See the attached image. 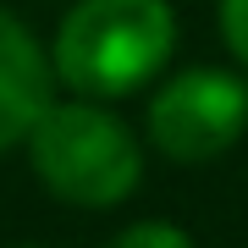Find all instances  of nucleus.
<instances>
[{
	"label": "nucleus",
	"instance_id": "7ed1b4c3",
	"mask_svg": "<svg viewBox=\"0 0 248 248\" xmlns=\"http://www.w3.org/2000/svg\"><path fill=\"white\" fill-rule=\"evenodd\" d=\"M248 127V83L221 66H193L160 83L149 99V138L166 160L204 166L226 155Z\"/></svg>",
	"mask_w": 248,
	"mask_h": 248
},
{
	"label": "nucleus",
	"instance_id": "f257e3e1",
	"mask_svg": "<svg viewBox=\"0 0 248 248\" xmlns=\"http://www.w3.org/2000/svg\"><path fill=\"white\" fill-rule=\"evenodd\" d=\"M171 39L166 0H78L55 33V72L83 99H122L166 66Z\"/></svg>",
	"mask_w": 248,
	"mask_h": 248
},
{
	"label": "nucleus",
	"instance_id": "f03ea898",
	"mask_svg": "<svg viewBox=\"0 0 248 248\" xmlns=\"http://www.w3.org/2000/svg\"><path fill=\"white\" fill-rule=\"evenodd\" d=\"M28 155H33V171L45 177L50 193L66 204H83V210L122 204L143 177L138 138L89 99L45 105V116L28 133Z\"/></svg>",
	"mask_w": 248,
	"mask_h": 248
},
{
	"label": "nucleus",
	"instance_id": "20e7f679",
	"mask_svg": "<svg viewBox=\"0 0 248 248\" xmlns=\"http://www.w3.org/2000/svg\"><path fill=\"white\" fill-rule=\"evenodd\" d=\"M45 105H50V61L33 45V33L0 6V149L33 133Z\"/></svg>",
	"mask_w": 248,
	"mask_h": 248
},
{
	"label": "nucleus",
	"instance_id": "39448f33",
	"mask_svg": "<svg viewBox=\"0 0 248 248\" xmlns=\"http://www.w3.org/2000/svg\"><path fill=\"white\" fill-rule=\"evenodd\" d=\"M110 248H193V243H187V232L166 226V221H138V226H127Z\"/></svg>",
	"mask_w": 248,
	"mask_h": 248
},
{
	"label": "nucleus",
	"instance_id": "423d86ee",
	"mask_svg": "<svg viewBox=\"0 0 248 248\" xmlns=\"http://www.w3.org/2000/svg\"><path fill=\"white\" fill-rule=\"evenodd\" d=\"M221 33H226L232 55L248 66V0H221Z\"/></svg>",
	"mask_w": 248,
	"mask_h": 248
}]
</instances>
